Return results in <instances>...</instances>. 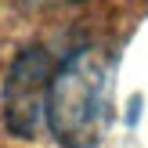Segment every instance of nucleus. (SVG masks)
<instances>
[{
	"instance_id": "1",
	"label": "nucleus",
	"mask_w": 148,
	"mask_h": 148,
	"mask_svg": "<svg viewBox=\"0 0 148 148\" xmlns=\"http://www.w3.org/2000/svg\"><path fill=\"white\" fill-rule=\"evenodd\" d=\"M112 123V54L79 47L54 65L47 87V130L62 148H98Z\"/></svg>"
},
{
	"instance_id": "2",
	"label": "nucleus",
	"mask_w": 148,
	"mask_h": 148,
	"mask_svg": "<svg viewBox=\"0 0 148 148\" xmlns=\"http://www.w3.org/2000/svg\"><path fill=\"white\" fill-rule=\"evenodd\" d=\"M51 76H54V65L43 47H25L14 58L4 83V119L18 137H33L47 123Z\"/></svg>"
},
{
	"instance_id": "3",
	"label": "nucleus",
	"mask_w": 148,
	"mask_h": 148,
	"mask_svg": "<svg viewBox=\"0 0 148 148\" xmlns=\"http://www.w3.org/2000/svg\"><path fill=\"white\" fill-rule=\"evenodd\" d=\"M33 7H62V4H76V0H25Z\"/></svg>"
}]
</instances>
